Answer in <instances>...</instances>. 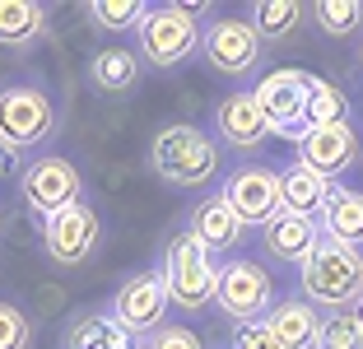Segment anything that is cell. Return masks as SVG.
<instances>
[{
	"label": "cell",
	"mask_w": 363,
	"mask_h": 349,
	"mask_svg": "<svg viewBox=\"0 0 363 349\" xmlns=\"http://www.w3.org/2000/svg\"><path fill=\"white\" fill-rule=\"evenodd\" d=\"M303 294L317 307H331V312H345L363 298V256L359 247H345L321 238L312 247V256L303 261Z\"/></svg>",
	"instance_id": "cell-1"
},
{
	"label": "cell",
	"mask_w": 363,
	"mask_h": 349,
	"mask_svg": "<svg viewBox=\"0 0 363 349\" xmlns=\"http://www.w3.org/2000/svg\"><path fill=\"white\" fill-rule=\"evenodd\" d=\"M150 163L163 182L172 187H201V182L214 177V140L196 126H163L150 145Z\"/></svg>",
	"instance_id": "cell-2"
},
{
	"label": "cell",
	"mask_w": 363,
	"mask_h": 349,
	"mask_svg": "<svg viewBox=\"0 0 363 349\" xmlns=\"http://www.w3.org/2000/svg\"><path fill=\"white\" fill-rule=\"evenodd\" d=\"M214 284H219V270H214L210 252L196 243L191 233H177L168 243L163 256V289H168V303H177L182 312H201L210 307Z\"/></svg>",
	"instance_id": "cell-3"
},
{
	"label": "cell",
	"mask_w": 363,
	"mask_h": 349,
	"mask_svg": "<svg viewBox=\"0 0 363 349\" xmlns=\"http://www.w3.org/2000/svg\"><path fill=\"white\" fill-rule=\"evenodd\" d=\"M196 47H201V28L186 14V5H159V10H150V19L140 23V56L150 65H159V70L186 61Z\"/></svg>",
	"instance_id": "cell-4"
},
{
	"label": "cell",
	"mask_w": 363,
	"mask_h": 349,
	"mask_svg": "<svg viewBox=\"0 0 363 349\" xmlns=\"http://www.w3.org/2000/svg\"><path fill=\"white\" fill-rule=\"evenodd\" d=\"M56 131V107L43 89H28V84H14L0 94V140L10 149L19 145H38Z\"/></svg>",
	"instance_id": "cell-5"
},
{
	"label": "cell",
	"mask_w": 363,
	"mask_h": 349,
	"mask_svg": "<svg viewBox=\"0 0 363 349\" xmlns=\"http://www.w3.org/2000/svg\"><path fill=\"white\" fill-rule=\"evenodd\" d=\"M270 294H275V284H270V275L257 261H228L219 270V284H214V303L224 307L233 321H242V326H252L270 307Z\"/></svg>",
	"instance_id": "cell-6"
},
{
	"label": "cell",
	"mask_w": 363,
	"mask_h": 349,
	"mask_svg": "<svg viewBox=\"0 0 363 349\" xmlns=\"http://www.w3.org/2000/svg\"><path fill=\"white\" fill-rule=\"evenodd\" d=\"M257 107H261V116H266V126L275 131V135L303 140V131H308V94H303L298 70L266 74L261 89H257Z\"/></svg>",
	"instance_id": "cell-7"
},
{
	"label": "cell",
	"mask_w": 363,
	"mask_h": 349,
	"mask_svg": "<svg viewBox=\"0 0 363 349\" xmlns=\"http://www.w3.org/2000/svg\"><path fill=\"white\" fill-rule=\"evenodd\" d=\"M201 47L219 74H247L261 56V38L247 19H214L210 28H201Z\"/></svg>",
	"instance_id": "cell-8"
},
{
	"label": "cell",
	"mask_w": 363,
	"mask_h": 349,
	"mask_svg": "<svg viewBox=\"0 0 363 349\" xmlns=\"http://www.w3.org/2000/svg\"><path fill=\"white\" fill-rule=\"evenodd\" d=\"M79 187H84V182H79L75 163L56 159V154L28 163V172H23V201L43 214V219H52V214L65 210V205H75L79 201Z\"/></svg>",
	"instance_id": "cell-9"
},
{
	"label": "cell",
	"mask_w": 363,
	"mask_h": 349,
	"mask_svg": "<svg viewBox=\"0 0 363 349\" xmlns=\"http://www.w3.org/2000/svg\"><path fill=\"white\" fill-rule=\"evenodd\" d=\"M43 238H47V252H52V261L79 265L89 252H94V243H98V214L89 210L84 201H75V205L56 210L52 219L43 223Z\"/></svg>",
	"instance_id": "cell-10"
},
{
	"label": "cell",
	"mask_w": 363,
	"mask_h": 349,
	"mask_svg": "<svg viewBox=\"0 0 363 349\" xmlns=\"http://www.w3.org/2000/svg\"><path fill=\"white\" fill-rule=\"evenodd\" d=\"M224 201L242 223H261V228H266V223L279 214V172L238 168L233 177H228V187H224Z\"/></svg>",
	"instance_id": "cell-11"
},
{
	"label": "cell",
	"mask_w": 363,
	"mask_h": 349,
	"mask_svg": "<svg viewBox=\"0 0 363 349\" xmlns=\"http://www.w3.org/2000/svg\"><path fill=\"white\" fill-rule=\"evenodd\" d=\"M163 312H168V289L163 275H130L117 289V312L112 317L130 331V336H145V331L163 326Z\"/></svg>",
	"instance_id": "cell-12"
},
{
	"label": "cell",
	"mask_w": 363,
	"mask_h": 349,
	"mask_svg": "<svg viewBox=\"0 0 363 349\" xmlns=\"http://www.w3.org/2000/svg\"><path fill=\"white\" fill-rule=\"evenodd\" d=\"M298 154H303V168H312L317 177H340L345 168L354 163V154H359V140H354L350 121H340V126H308L298 140Z\"/></svg>",
	"instance_id": "cell-13"
},
{
	"label": "cell",
	"mask_w": 363,
	"mask_h": 349,
	"mask_svg": "<svg viewBox=\"0 0 363 349\" xmlns=\"http://www.w3.org/2000/svg\"><path fill=\"white\" fill-rule=\"evenodd\" d=\"M214 126H219V140L233 149H252L261 135H266V116L257 107V94H228L219 103V116H214Z\"/></svg>",
	"instance_id": "cell-14"
},
{
	"label": "cell",
	"mask_w": 363,
	"mask_h": 349,
	"mask_svg": "<svg viewBox=\"0 0 363 349\" xmlns=\"http://www.w3.org/2000/svg\"><path fill=\"white\" fill-rule=\"evenodd\" d=\"M321 243V233H317V219H303V214H289L279 210L275 219L266 223V252L279 256V261H294L303 265L312 256V247Z\"/></svg>",
	"instance_id": "cell-15"
},
{
	"label": "cell",
	"mask_w": 363,
	"mask_h": 349,
	"mask_svg": "<svg viewBox=\"0 0 363 349\" xmlns=\"http://www.w3.org/2000/svg\"><path fill=\"white\" fill-rule=\"evenodd\" d=\"M191 238L205 252H228V247H238V238H242V219L228 210L224 196H210V201H201L196 214H191Z\"/></svg>",
	"instance_id": "cell-16"
},
{
	"label": "cell",
	"mask_w": 363,
	"mask_h": 349,
	"mask_svg": "<svg viewBox=\"0 0 363 349\" xmlns=\"http://www.w3.org/2000/svg\"><path fill=\"white\" fill-rule=\"evenodd\" d=\"M331 191H335V182L317 177L312 168H303V163H298V168L279 172V210L303 214V219H317L321 205L331 201Z\"/></svg>",
	"instance_id": "cell-17"
},
{
	"label": "cell",
	"mask_w": 363,
	"mask_h": 349,
	"mask_svg": "<svg viewBox=\"0 0 363 349\" xmlns=\"http://www.w3.org/2000/svg\"><path fill=\"white\" fill-rule=\"evenodd\" d=\"M321 238L331 243H345V247H359L363 243V191H345L335 187L331 201L321 205Z\"/></svg>",
	"instance_id": "cell-18"
},
{
	"label": "cell",
	"mask_w": 363,
	"mask_h": 349,
	"mask_svg": "<svg viewBox=\"0 0 363 349\" xmlns=\"http://www.w3.org/2000/svg\"><path fill=\"white\" fill-rule=\"evenodd\" d=\"M270 336L279 340V349H312V340H317V312H312V303H284L275 307L266 317Z\"/></svg>",
	"instance_id": "cell-19"
},
{
	"label": "cell",
	"mask_w": 363,
	"mask_h": 349,
	"mask_svg": "<svg viewBox=\"0 0 363 349\" xmlns=\"http://www.w3.org/2000/svg\"><path fill=\"white\" fill-rule=\"evenodd\" d=\"M47 10L38 0H0V47H28L43 33Z\"/></svg>",
	"instance_id": "cell-20"
},
{
	"label": "cell",
	"mask_w": 363,
	"mask_h": 349,
	"mask_svg": "<svg viewBox=\"0 0 363 349\" xmlns=\"http://www.w3.org/2000/svg\"><path fill=\"white\" fill-rule=\"evenodd\" d=\"M89 70H94V84L103 94H121V89H130L140 79V56L126 52V47H103Z\"/></svg>",
	"instance_id": "cell-21"
},
{
	"label": "cell",
	"mask_w": 363,
	"mask_h": 349,
	"mask_svg": "<svg viewBox=\"0 0 363 349\" xmlns=\"http://www.w3.org/2000/svg\"><path fill=\"white\" fill-rule=\"evenodd\" d=\"M303 94H308V126H340L350 98L335 84L317 79V74H303Z\"/></svg>",
	"instance_id": "cell-22"
},
{
	"label": "cell",
	"mask_w": 363,
	"mask_h": 349,
	"mask_svg": "<svg viewBox=\"0 0 363 349\" xmlns=\"http://www.w3.org/2000/svg\"><path fill=\"white\" fill-rule=\"evenodd\" d=\"M298 19H303V5H294V0H261L252 10L257 38H284V33L298 28Z\"/></svg>",
	"instance_id": "cell-23"
},
{
	"label": "cell",
	"mask_w": 363,
	"mask_h": 349,
	"mask_svg": "<svg viewBox=\"0 0 363 349\" xmlns=\"http://www.w3.org/2000/svg\"><path fill=\"white\" fill-rule=\"evenodd\" d=\"M312 14H317L321 33H331V38H345V33H354L363 23V5L359 0H317Z\"/></svg>",
	"instance_id": "cell-24"
},
{
	"label": "cell",
	"mask_w": 363,
	"mask_h": 349,
	"mask_svg": "<svg viewBox=\"0 0 363 349\" xmlns=\"http://www.w3.org/2000/svg\"><path fill=\"white\" fill-rule=\"evenodd\" d=\"M89 14H94L103 28H140V23L150 19V5L145 0H94L89 5Z\"/></svg>",
	"instance_id": "cell-25"
},
{
	"label": "cell",
	"mask_w": 363,
	"mask_h": 349,
	"mask_svg": "<svg viewBox=\"0 0 363 349\" xmlns=\"http://www.w3.org/2000/svg\"><path fill=\"white\" fill-rule=\"evenodd\" d=\"M312 349H363L359 321H354L350 312H335V317H326V321L317 326V340H312Z\"/></svg>",
	"instance_id": "cell-26"
},
{
	"label": "cell",
	"mask_w": 363,
	"mask_h": 349,
	"mask_svg": "<svg viewBox=\"0 0 363 349\" xmlns=\"http://www.w3.org/2000/svg\"><path fill=\"white\" fill-rule=\"evenodd\" d=\"M33 345V326L19 307L0 303V349H28Z\"/></svg>",
	"instance_id": "cell-27"
},
{
	"label": "cell",
	"mask_w": 363,
	"mask_h": 349,
	"mask_svg": "<svg viewBox=\"0 0 363 349\" xmlns=\"http://www.w3.org/2000/svg\"><path fill=\"white\" fill-rule=\"evenodd\" d=\"M150 349H205V345H201V336L186 331V326H159L154 340H150Z\"/></svg>",
	"instance_id": "cell-28"
},
{
	"label": "cell",
	"mask_w": 363,
	"mask_h": 349,
	"mask_svg": "<svg viewBox=\"0 0 363 349\" xmlns=\"http://www.w3.org/2000/svg\"><path fill=\"white\" fill-rule=\"evenodd\" d=\"M70 349H103V312L75 321V331H70Z\"/></svg>",
	"instance_id": "cell-29"
},
{
	"label": "cell",
	"mask_w": 363,
	"mask_h": 349,
	"mask_svg": "<svg viewBox=\"0 0 363 349\" xmlns=\"http://www.w3.org/2000/svg\"><path fill=\"white\" fill-rule=\"evenodd\" d=\"M238 349H279V340L270 336L266 321H252V326L238 331Z\"/></svg>",
	"instance_id": "cell-30"
},
{
	"label": "cell",
	"mask_w": 363,
	"mask_h": 349,
	"mask_svg": "<svg viewBox=\"0 0 363 349\" xmlns=\"http://www.w3.org/2000/svg\"><path fill=\"white\" fill-rule=\"evenodd\" d=\"M103 349H140V336H130L117 317H103Z\"/></svg>",
	"instance_id": "cell-31"
},
{
	"label": "cell",
	"mask_w": 363,
	"mask_h": 349,
	"mask_svg": "<svg viewBox=\"0 0 363 349\" xmlns=\"http://www.w3.org/2000/svg\"><path fill=\"white\" fill-rule=\"evenodd\" d=\"M14 163H19V149H10L5 140H0V177H5V172H14Z\"/></svg>",
	"instance_id": "cell-32"
},
{
	"label": "cell",
	"mask_w": 363,
	"mask_h": 349,
	"mask_svg": "<svg viewBox=\"0 0 363 349\" xmlns=\"http://www.w3.org/2000/svg\"><path fill=\"white\" fill-rule=\"evenodd\" d=\"M350 317L359 321V331H363V298H359V303H354V312H350Z\"/></svg>",
	"instance_id": "cell-33"
}]
</instances>
